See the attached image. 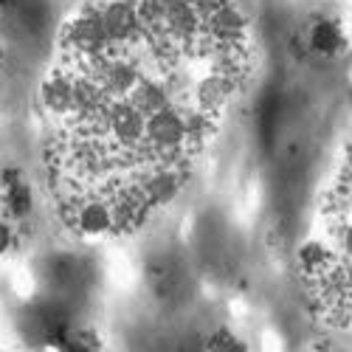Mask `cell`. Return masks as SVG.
Here are the masks:
<instances>
[{
    "mask_svg": "<svg viewBox=\"0 0 352 352\" xmlns=\"http://www.w3.org/2000/svg\"><path fill=\"white\" fill-rule=\"evenodd\" d=\"M37 206L34 186L14 166H0V262L23 251Z\"/></svg>",
    "mask_w": 352,
    "mask_h": 352,
    "instance_id": "1",
    "label": "cell"
},
{
    "mask_svg": "<svg viewBox=\"0 0 352 352\" xmlns=\"http://www.w3.org/2000/svg\"><path fill=\"white\" fill-rule=\"evenodd\" d=\"M346 45L344 40V32L336 20H316L310 25V48L321 56H336L341 54Z\"/></svg>",
    "mask_w": 352,
    "mask_h": 352,
    "instance_id": "2",
    "label": "cell"
}]
</instances>
